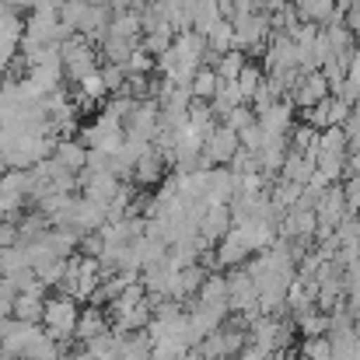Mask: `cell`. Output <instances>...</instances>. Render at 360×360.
<instances>
[{"instance_id": "9", "label": "cell", "mask_w": 360, "mask_h": 360, "mask_svg": "<svg viewBox=\"0 0 360 360\" xmlns=\"http://www.w3.org/2000/svg\"><path fill=\"white\" fill-rule=\"evenodd\" d=\"M294 326H297V336L308 340V336H329V315L319 311V308H308L301 315H294Z\"/></svg>"}, {"instance_id": "11", "label": "cell", "mask_w": 360, "mask_h": 360, "mask_svg": "<svg viewBox=\"0 0 360 360\" xmlns=\"http://www.w3.org/2000/svg\"><path fill=\"white\" fill-rule=\"evenodd\" d=\"M217 84H221L217 70H214V67H200V70L193 74V81H189V91H193V98L210 102V98H214V91H217Z\"/></svg>"}, {"instance_id": "7", "label": "cell", "mask_w": 360, "mask_h": 360, "mask_svg": "<svg viewBox=\"0 0 360 360\" xmlns=\"http://www.w3.org/2000/svg\"><path fill=\"white\" fill-rule=\"evenodd\" d=\"M49 158H53L60 168H67V172L77 175V172L84 168V161H88V147H84L81 140H70V136H67V140H56V143H53V154H49Z\"/></svg>"}, {"instance_id": "10", "label": "cell", "mask_w": 360, "mask_h": 360, "mask_svg": "<svg viewBox=\"0 0 360 360\" xmlns=\"http://www.w3.org/2000/svg\"><path fill=\"white\" fill-rule=\"evenodd\" d=\"M203 39H207V49H214V53L235 49V25H231V18H221Z\"/></svg>"}, {"instance_id": "4", "label": "cell", "mask_w": 360, "mask_h": 360, "mask_svg": "<svg viewBox=\"0 0 360 360\" xmlns=\"http://www.w3.org/2000/svg\"><path fill=\"white\" fill-rule=\"evenodd\" d=\"M214 252H217V266H221V269H235V266H245V262H248L252 245H248V238L241 235L235 224H231V231L217 241V248H214Z\"/></svg>"}, {"instance_id": "2", "label": "cell", "mask_w": 360, "mask_h": 360, "mask_svg": "<svg viewBox=\"0 0 360 360\" xmlns=\"http://www.w3.org/2000/svg\"><path fill=\"white\" fill-rule=\"evenodd\" d=\"M228 276V311H248V308H255V301H259V287H255V280L248 276V269L245 266H235L231 273H224Z\"/></svg>"}, {"instance_id": "6", "label": "cell", "mask_w": 360, "mask_h": 360, "mask_svg": "<svg viewBox=\"0 0 360 360\" xmlns=\"http://www.w3.org/2000/svg\"><path fill=\"white\" fill-rule=\"evenodd\" d=\"M228 231H231V210L228 207H207L203 217H200V238L217 245Z\"/></svg>"}, {"instance_id": "15", "label": "cell", "mask_w": 360, "mask_h": 360, "mask_svg": "<svg viewBox=\"0 0 360 360\" xmlns=\"http://www.w3.org/2000/svg\"><path fill=\"white\" fill-rule=\"evenodd\" d=\"M329 357H333L329 336H308V340H301V354H297V360H329Z\"/></svg>"}, {"instance_id": "17", "label": "cell", "mask_w": 360, "mask_h": 360, "mask_svg": "<svg viewBox=\"0 0 360 360\" xmlns=\"http://www.w3.org/2000/svg\"><path fill=\"white\" fill-rule=\"evenodd\" d=\"M238 143L245 147V150H259V147H262V129H259V122L241 126L238 129Z\"/></svg>"}, {"instance_id": "14", "label": "cell", "mask_w": 360, "mask_h": 360, "mask_svg": "<svg viewBox=\"0 0 360 360\" xmlns=\"http://www.w3.org/2000/svg\"><path fill=\"white\" fill-rule=\"evenodd\" d=\"M245 60H248V56H245L241 49H228V53H221V56H217L214 70H217V77H221V81H235V77H238V70L245 67Z\"/></svg>"}, {"instance_id": "3", "label": "cell", "mask_w": 360, "mask_h": 360, "mask_svg": "<svg viewBox=\"0 0 360 360\" xmlns=\"http://www.w3.org/2000/svg\"><path fill=\"white\" fill-rule=\"evenodd\" d=\"M294 102L290 98H280V102H273L269 109H262V112H255V122H259V129H262V136H287V129L294 126Z\"/></svg>"}, {"instance_id": "16", "label": "cell", "mask_w": 360, "mask_h": 360, "mask_svg": "<svg viewBox=\"0 0 360 360\" xmlns=\"http://www.w3.org/2000/svg\"><path fill=\"white\" fill-rule=\"evenodd\" d=\"M221 122H228L231 129H241V126L255 122V112H252V105H248V102H241V105H235V109H231V112H228Z\"/></svg>"}, {"instance_id": "19", "label": "cell", "mask_w": 360, "mask_h": 360, "mask_svg": "<svg viewBox=\"0 0 360 360\" xmlns=\"http://www.w3.org/2000/svg\"><path fill=\"white\" fill-rule=\"evenodd\" d=\"M11 11H35L39 7V0H4Z\"/></svg>"}, {"instance_id": "13", "label": "cell", "mask_w": 360, "mask_h": 360, "mask_svg": "<svg viewBox=\"0 0 360 360\" xmlns=\"http://www.w3.org/2000/svg\"><path fill=\"white\" fill-rule=\"evenodd\" d=\"M262 77H266V74H262V67H259L255 60H245V67H241L238 77H235V84H238V91H241V98H245V102L255 95V88L262 84Z\"/></svg>"}, {"instance_id": "5", "label": "cell", "mask_w": 360, "mask_h": 360, "mask_svg": "<svg viewBox=\"0 0 360 360\" xmlns=\"http://www.w3.org/2000/svg\"><path fill=\"white\" fill-rule=\"evenodd\" d=\"M326 95H329V81L322 77V70H311V74H304V77L297 81V88H294L287 98L294 102V109H308V105L322 102Z\"/></svg>"}, {"instance_id": "12", "label": "cell", "mask_w": 360, "mask_h": 360, "mask_svg": "<svg viewBox=\"0 0 360 360\" xmlns=\"http://www.w3.org/2000/svg\"><path fill=\"white\" fill-rule=\"evenodd\" d=\"M287 143H290V150H315L319 129H315L311 122H294V126L287 129Z\"/></svg>"}, {"instance_id": "18", "label": "cell", "mask_w": 360, "mask_h": 360, "mask_svg": "<svg viewBox=\"0 0 360 360\" xmlns=\"http://www.w3.org/2000/svg\"><path fill=\"white\" fill-rule=\"evenodd\" d=\"M343 133H347V143L350 147H360V105L350 112V120L343 122Z\"/></svg>"}, {"instance_id": "8", "label": "cell", "mask_w": 360, "mask_h": 360, "mask_svg": "<svg viewBox=\"0 0 360 360\" xmlns=\"http://www.w3.org/2000/svg\"><path fill=\"white\" fill-rule=\"evenodd\" d=\"M105 329H109V315H105L98 304H88V308H81V315H77L74 340H77V343H84V340H91V336L105 333Z\"/></svg>"}, {"instance_id": "1", "label": "cell", "mask_w": 360, "mask_h": 360, "mask_svg": "<svg viewBox=\"0 0 360 360\" xmlns=\"http://www.w3.org/2000/svg\"><path fill=\"white\" fill-rule=\"evenodd\" d=\"M77 315H81V304H77L70 294L46 297L42 322H46V333H49L56 343H74V326H77Z\"/></svg>"}]
</instances>
